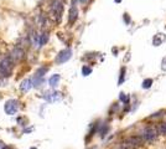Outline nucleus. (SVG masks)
Returning <instances> with one entry per match:
<instances>
[{
	"label": "nucleus",
	"mask_w": 166,
	"mask_h": 149,
	"mask_svg": "<svg viewBox=\"0 0 166 149\" xmlns=\"http://www.w3.org/2000/svg\"><path fill=\"white\" fill-rule=\"evenodd\" d=\"M14 68V61L11 57H4L0 60V77H9L12 73Z\"/></svg>",
	"instance_id": "1"
},
{
	"label": "nucleus",
	"mask_w": 166,
	"mask_h": 149,
	"mask_svg": "<svg viewBox=\"0 0 166 149\" xmlns=\"http://www.w3.org/2000/svg\"><path fill=\"white\" fill-rule=\"evenodd\" d=\"M157 129H156V127H146L145 129L143 131V137L142 138L145 140V142H154V140L156 139V137H157Z\"/></svg>",
	"instance_id": "2"
},
{
	"label": "nucleus",
	"mask_w": 166,
	"mask_h": 149,
	"mask_svg": "<svg viewBox=\"0 0 166 149\" xmlns=\"http://www.w3.org/2000/svg\"><path fill=\"white\" fill-rule=\"evenodd\" d=\"M51 11H52L53 16H55L56 21H61L62 12H63V5H62V3L59 1V0L53 1L52 5H51Z\"/></svg>",
	"instance_id": "3"
},
{
	"label": "nucleus",
	"mask_w": 166,
	"mask_h": 149,
	"mask_svg": "<svg viewBox=\"0 0 166 149\" xmlns=\"http://www.w3.org/2000/svg\"><path fill=\"white\" fill-rule=\"evenodd\" d=\"M4 109H5V112L7 114H16V112L19 111V102L16 101V99H9L5 106H4Z\"/></svg>",
	"instance_id": "4"
},
{
	"label": "nucleus",
	"mask_w": 166,
	"mask_h": 149,
	"mask_svg": "<svg viewBox=\"0 0 166 149\" xmlns=\"http://www.w3.org/2000/svg\"><path fill=\"white\" fill-rule=\"evenodd\" d=\"M71 56H72L71 49L62 50V51H60V53L56 57V62H57V64H65V62H67L69 59H71Z\"/></svg>",
	"instance_id": "5"
},
{
	"label": "nucleus",
	"mask_w": 166,
	"mask_h": 149,
	"mask_svg": "<svg viewBox=\"0 0 166 149\" xmlns=\"http://www.w3.org/2000/svg\"><path fill=\"white\" fill-rule=\"evenodd\" d=\"M125 142L129 144L131 149H135L138 147H142L143 143H144V139L142 138V137H138V135H134V137H129Z\"/></svg>",
	"instance_id": "6"
},
{
	"label": "nucleus",
	"mask_w": 166,
	"mask_h": 149,
	"mask_svg": "<svg viewBox=\"0 0 166 149\" xmlns=\"http://www.w3.org/2000/svg\"><path fill=\"white\" fill-rule=\"evenodd\" d=\"M44 98L46 99L47 102H57L62 98V96L60 92H55V91H53V92H46L44 94Z\"/></svg>",
	"instance_id": "7"
},
{
	"label": "nucleus",
	"mask_w": 166,
	"mask_h": 149,
	"mask_svg": "<svg viewBox=\"0 0 166 149\" xmlns=\"http://www.w3.org/2000/svg\"><path fill=\"white\" fill-rule=\"evenodd\" d=\"M11 59L12 61H21L24 57H25V52H24V50L22 49H20V47H15L14 50H12V52H11Z\"/></svg>",
	"instance_id": "8"
},
{
	"label": "nucleus",
	"mask_w": 166,
	"mask_h": 149,
	"mask_svg": "<svg viewBox=\"0 0 166 149\" xmlns=\"http://www.w3.org/2000/svg\"><path fill=\"white\" fill-rule=\"evenodd\" d=\"M77 18H78V9H77V6L74 5V4H72L71 9H69V14H68V23H69V25L76 23Z\"/></svg>",
	"instance_id": "9"
},
{
	"label": "nucleus",
	"mask_w": 166,
	"mask_h": 149,
	"mask_svg": "<svg viewBox=\"0 0 166 149\" xmlns=\"http://www.w3.org/2000/svg\"><path fill=\"white\" fill-rule=\"evenodd\" d=\"M32 85H34L32 80L26 78V80H24L21 83H20V91H21V92H29V91L32 88Z\"/></svg>",
	"instance_id": "10"
},
{
	"label": "nucleus",
	"mask_w": 166,
	"mask_h": 149,
	"mask_svg": "<svg viewBox=\"0 0 166 149\" xmlns=\"http://www.w3.org/2000/svg\"><path fill=\"white\" fill-rule=\"evenodd\" d=\"M60 80H61V76L60 74H52L48 80V85L52 87V88H56L60 83Z\"/></svg>",
	"instance_id": "11"
},
{
	"label": "nucleus",
	"mask_w": 166,
	"mask_h": 149,
	"mask_svg": "<svg viewBox=\"0 0 166 149\" xmlns=\"http://www.w3.org/2000/svg\"><path fill=\"white\" fill-rule=\"evenodd\" d=\"M48 39H50L48 32H42V34H40V35H39V47L44 46V45H46L47 41H48Z\"/></svg>",
	"instance_id": "12"
},
{
	"label": "nucleus",
	"mask_w": 166,
	"mask_h": 149,
	"mask_svg": "<svg viewBox=\"0 0 166 149\" xmlns=\"http://www.w3.org/2000/svg\"><path fill=\"white\" fill-rule=\"evenodd\" d=\"M164 39H165L164 34H156L154 36V39H152V45H154V46H159V45L163 44Z\"/></svg>",
	"instance_id": "13"
},
{
	"label": "nucleus",
	"mask_w": 166,
	"mask_h": 149,
	"mask_svg": "<svg viewBox=\"0 0 166 149\" xmlns=\"http://www.w3.org/2000/svg\"><path fill=\"white\" fill-rule=\"evenodd\" d=\"M157 133L159 134H163V135H166V122L164 123H160L159 126H157Z\"/></svg>",
	"instance_id": "14"
},
{
	"label": "nucleus",
	"mask_w": 166,
	"mask_h": 149,
	"mask_svg": "<svg viewBox=\"0 0 166 149\" xmlns=\"http://www.w3.org/2000/svg\"><path fill=\"white\" fill-rule=\"evenodd\" d=\"M151 85H152V80H151V78H146V80H144L142 87H143V88H150Z\"/></svg>",
	"instance_id": "15"
},
{
	"label": "nucleus",
	"mask_w": 166,
	"mask_h": 149,
	"mask_svg": "<svg viewBox=\"0 0 166 149\" xmlns=\"http://www.w3.org/2000/svg\"><path fill=\"white\" fill-rule=\"evenodd\" d=\"M47 67H41L40 70H39V71H37L36 72V76L35 77H44L45 76V73H46L47 72Z\"/></svg>",
	"instance_id": "16"
},
{
	"label": "nucleus",
	"mask_w": 166,
	"mask_h": 149,
	"mask_svg": "<svg viewBox=\"0 0 166 149\" xmlns=\"http://www.w3.org/2000/svg\"><path fill=\"white\" fill-rule=\"evenodd\" d=\"M108 131H109V127H108V124H103V127L101 128V131H99V134H101V137H104Z\"/></svg>",
	"instance_id": "17"
},
{
	"label": "nucleus",
	"mask_w": 166,
	"mask_h": 149,
	"mask_svg": "<svg viewBox=\"0 0 166 149\" xmlns=\"http://www.w3.org/2000/svg\"><path fill=\"white\" fill-rule=\"evenodd\" d=\"M90 72H92V68L88 67V66H83L82 67V74L83 76H88V74H90Z\"/></svg>",
	"instance_id": "18"
},
{
	"label": "nucleus",
	"mask_w": 166,
	"mask_h": 149,
	"mask_svg": "<svg viewBox=\"0 0 166 149\" xmlns=\"http://www.w3.org/2000/svg\"><path fill=\"white\" fill-rule=\"evenodd\" d=\"M119 99H120V101H122L123 103H128V102H129V97H128L125 93H123V92L120 93V96H119Z\"/></svg>",
	"instance_id": "19"
},
{
	"label": "nucleus",
	"mask_w": 166,
	"mask_h": 149,
	"mask_svg": "<svg viewBox=\"0 0 166 149\" xmlns=\"http://www.w3.org/2000/svg\"><path fill=\"white\" fill-rule=\"evenodd\" d=\"M124 74H125V67H123L122 70H120V77H119V85H122L124 82Z\"/></svg>",
	"instance_id": "20"
},
{
	"label": "nucleus",
	"mask_w": 166,
	"mask_h": 149,
	"mask_svg": "<svg viewBox=\"0 0 166 149\" xmlns=\"http://www.w3.org/2000/svg\"><path fill=\"white\" fill-rule=\"evenodd\" d=\"M161 68H163L164 71H166V57L163 59V62H161Z\"/></svg>",
	"instance_id": "21"
},
{
	"label": "nucleus",
	"mask_w": 166,
	"mask_h": 149,
	"mask_svg": "<svg viewBox=\"0 0 166 149\" xmlns=\"http://www.w3.org/2000/svg\"><path fill=\"white\" fill-rule=\"evenodd\" d=\"M123 16H124V20H125V23H127V24H129V21H130V18H129V15H128V14H124Z\"/></svg>",
	"instance_id": "22"
},
{
	"label": "nucleus",
	"mask_w": 166,
	"mask_h": 149,
	"mask_svg": "<svg viewBox=\"0 0 166 149\" xmlns=\"http://www.w3.org/2000/svg\"><path fill=\"white\" fill-rule=\"evenodd\" d=\"M161 113H163V112H159V113H155V114H152L150 118H156V117H160V116H161Z\"/></svg>",
	"instance_id": "23"
},
{
	"label": "nucleus",
	"mask_w": 166,
	"mask_h": 149,
	"mask_svg": "<svg viewBox=\"0 0 166 149\" xmlns=\"http://www.w3.org/2000/svg\"><path fill=\"white\" fill-rule=\"evenodd\" d=\"M80 1H81V3H82V4H86V3H87V1H88V0H80Z\"/></svg>",
	"instance_id": "24"
},
{
	"label": "nucleus",
	"mask_w": 166,
	"mask_h": 149,
	"mask_svg": "<svg viewBox=\"0 0 166 149\" xmlns=\"http://www.w3.org/2000/svg\"><path fill=\"white\" fill-rule=\"evenodd\" d=\"M114 1H115V3H117V4H119L120 1H122V0H114Z\"/></svg>",
	"instance_id": "25"
},
{
	"label": "nucleus",
	"mask_w": 166,
	"mask_h": 149,
	"mask_svg": "<svg viewBox=\"0 0 166 149\" xmlns=\"http://www.w3.org/2000/svg\"><path fill=\"white\" fill-rule=\"evenodd\" d=\"M3 149H12V148H9V147H3Z\"/></svg>",
	"instance_id": "26"
},
{
	"label": "nucleus",
	"mask_w": 166,
	"mask_h": 149,
	"mask_svg": "<svg viewBox=\"0 0 166 149\" xmlns=\"http://www.w3.org/2000/svg\"><path fill=\"white\" fill-rule=\"evenodd\" d=\"M31 149H36V148H31Z\"/></svg>",
	"instance_id": "27"
}]
</instances>
